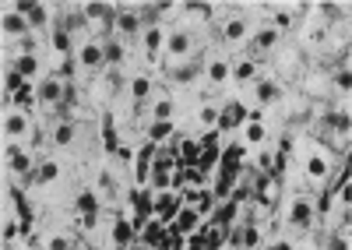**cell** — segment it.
<instances>
[{
	"label": "cell",
	"mask_w": 352,
	"mask_h": 250,
	"mask_svg": "<svg viewBox=\"0 0 352 250\" xmlns=\"http://www.w3.org/2000/svg\"><path fill=\"white\" fill-rule=\"evenodd\" d=\"M292 152H300V187L314 190V187H324L331 180V173L338 170V159L335 152H328L320 141H307V137H292Z\"/></svg>",
	"instance_id": "6da1fadb"
},
{
	"label": "cell",
	"mask_w": 352,
	"mask_h": 250,
	"mask_svg": "<svg viewBox=\"0 0 352 250\" xmlns=\"http://www.w3.org/2000/svg\"><path fill=\"white\" fill-rule=\"evenodd\" d=\"M275 222H278L285 233H292V236L314 233V226H317L314 194L310 190H282V201L275 208Z\"/></svg>",
	"instance_id": "7a4b0ae2"
},
{
	"label": "cell",
	"mask_w": 352,
	"mask_h": 250,
	"mask_svg": "<svg viewBox=\"0 0 352 250\" xmlns=\"http://www.w3.org/2000/svg\"><path fill=\"white\" fill-rule=\"evenodd\" d=\"M212 29L222 36V43L226 46H250V39H254V32H257V25L247 18V11H240V14H232L229 11V18H222V21H215Z\"/></svg>",
	"instance_id": "3957f363"
},
{
	"label": "cell",
	"mask_w": 352,
	"mask_h": 250,
	"mask_svg": "<svg viewBox=\"0 0 352 250\" xmlns=\"http://www.w3.org/2000/svg\"><path fill=\"white\" fill-rule=\"evenodd\" d=\"M300 85H296V92L303 95V99H310V102H328V99H335V89H331V74L324 71V67H307L300 78Z\"/></svg>",
	"instance_id": "277c9868"
},
{
	"label": "cell",
	"mask_w": 352,
	"mask_h": 250,
	"mask_svg": "<svg viewBox=\"0 0 352 250\" xmlns=\"http://www.w3.org/2000/svg\"><path fill=\"white\" fill-rule=\"evenodd\" d=\"M232 74V57L222 49H212L201 57V81H208V89H222Z\"/></svg>",
	"instance_id": "5b68a950"
},
{
	"label": "cell",
	"mask_w": 352,
	"mask_h": 250,
	"mask_svg": "<svg viewBox=\"0 0 352 250\" xmlns=\"http://www.w3.org/2000/svg\"><path fill=\"white\" fill-rule=\"evenodd\" d=\"M272 71H275L278 81L300 78V74L307 71V60H303V53H300L296 46H278V49H275V60H272Z\"/></svg>",
	"instance_id": "8992f818"
},
{
	"label": "cell",
	"mask_w": 352,
	"mask_h": 250,
	"mask_svg": "<svg viewBox=\"0 0 352 250\" xmlns=\"http://www.w3.org/2000/svg\"><path fill=\"white\" fill-rule=\"evenodd\" d=\"M138 32H144V18L141 8H116V21H113V39H134Z\"/></svg>",
	"instance_id": "52a82bcc"
},
{
	"label": "cell",
	"mask_w": 352,
	"mask_h": 250,
	"mask_svg": "<svg viewBox=\"0 0 352 250\" xmlns=\"http://www.w3.org/2000/svg\"><path fill=\"white\" fill-rule=\"evenodd\" d=\"M247 124V102L243 99H226L222 102V109H219V134L226 137V134H232V130H240Z\"/></svg>",
	"instance_id": "ba28073f"
},
{
	"label": "cell",
	"mask_w": 352,
	"mask_h": 250,
	"mask_svg": "<svg viewBox=\"0 0 352 250\" xmlns=\"http://www.w3.org/2000/svg\"><path fill=\"white\" fill-rule=\"evenodd\" d=\"M4 159H8V170H11L14 177H21V180H28V177L39 170L36 159H32V152L21 148L18 141H8V145H4Z\"/></svg>",
	"instance_id": "9c48e42d"
},
{
	"label": "cell",
	"mask_w": 352,
	"mask_h": 250,
	"mask_svg": "<svg viewBox=\"0 0 352 250\" xmlns=\"http://www.w3.org/2000/svg\"><path fill=\"white\" fill-rule=\"evenodd\" d=\"M247 145L243 141H232L222 148V159H219V177H229V180H240V173L247 170Z\"/></svg>",
	"instance_id": "30bf717a"
},
{
	"label": "cell",
	"mask_w": 352,
	"mask_h": 250,
	"mask_svg": "<svg viewBox=\"0 0 352 250\" xmlns=\"http://www.w3.org/2000/svg\"><path fill=\"white\" fill-rule=\"evenodd\" d=\"M32 134H36V127H32L25 109H8L4 113V137L8 141H32Z\"/></svg>",
	"instance_id": "8fae6325"
},
{
	"label": "cell",
	"mask_w": 352,
	"mask_h": 250,
	"mask_svg": "<svg viewBox=\"0 0 352 250\" xmlns=\"http://www.w3.org/2000/svg\"><path fill=\"white\" fill-rule=\"evenodd\" d=\"M155 152L159 145L152 141H144L134 155V166H131V177H134V187H148V173H152V162H155Z\"/></svg>",
	"instance_id": "7c38bea8"
},
{
	"label": "cell",
	"mask_w": 352,
	"mask_h": 250,
	"mask_svg": "<svg viewBox=\"0 0 352 250\" xmlns=\"http://www.w3.org/2000/svg\"><path fill=\"white\" fill-rule=\"evenodd\" d=\"M152 198H155V218L166 222V226L176 218V212L184 208V198L176 190H152Z\"/></svg>",
	"instance_id": "4fadbf2b"
},
{
	"label": "cell",
	"mask_w": 352,
	"mask_h": 250,
	"mask_svg": "<svg viewBox=\"0 0 352 250\" xmlns=\"http://www.w3.org/2000/svg\"><path fill=\"white\" fill-rule=\"evenodd\" d=\"M0 25H4V39L8 43H21L25 36H32V25H28V18L21 14V11H14V4L11 8H4V21H0Z\"/></svg>",
	"instance_id": "5bb4252c"
},
{
	"label": "cell",
	"mask_w": 352,
	"mask_h": 250,
	"mask_svg": "<svg viewBox=\"0 0 352 250\" xmlns=\"http://www.w3.org/2000/svg\"><path fill=\"white\" fill-rule=\"evenodd\" d=\"M240 218H243V208H240L236 201H219V205H215V212L208 215V226H219V229H226V233H229Z\"/></svg>",
	"instance_id": "9a60e30c"
},
{
	"label": "cell",
	"mask_w": 352,
	"mask_h": 250,
	"mask_svg": "<svg viewBox=\"0 0 352 250\" xmlns=\"http://www.w3.org/2000/svg\"><path fill=\"white\" fill-rule=\"evenodd\" d=\"M99 124H102V152H106V159H116V152H120V130H116V113H113V109H102Z\"/></svg>",
	"instance_id": "2e32d148"
},
{
	"label": "cell",
	"mask_w": 352,
	"mask_h": 250,
	"mask_svg": "<svg viewBox=\"0 0 352 250\" xmlns=\"http://www.w3.org/2000/svg\"><path fill=\"white\" fill-rule=\"evenodd\" d=\"M201 222H204V218H201V212H197V208H190V205H184L166 229H169V233H180V236H190V233H197V229H201Z\"/></svg>",
	"instance_id": "e0dca14e"
},
{
	"label": "cell",
	"mask_w": 352,
	"mask_h": 250,
	"mask_svg": "<svg viewBox=\"0 0 352 250\" xmlns=\"http://www.w3.org/2000/svg\"><path fill=\"white\" fill-rule=\"evenodd\" d=\"M141 46H144V57L148 60H162V49H166V32H162V25H144V32H141Z\"/></svg>",
	"instance_id": "ac0fdd59"
},
{
	"label": "cell",
	"mask_w": 352,
	"mask_h": 250,
	"mask_svg": "<svg viewBox=\"0 0 352 250\" xmlns=\"http://www.w3.org/2000/svg\"><path fill=\"white\" fill-rule=\"evenodd\" d=\"M78 67L81 71H99L102 67V43L99 39H81L78 43Z\"/></svg>",
	"instance_id": "d6986e66"
},
{
	"label": "cell",
	"mask_w": 352,
	"mask_h": 250,
	"mask_svg": "<svg viewBox=\"0 0 352 250\" xmlns=\"http://www.w3.org/2000/svg\"><path fill=\"white\" fill-rule=\"evenodd\" d=\"M173 109H176L173 95H169V92H162V89H155V95L148 99V106H144V113L152 117L148 124H155V120H173ZM144 113H141V117H144Z\"/></svg>",
	"instance_id": "ffe728a7"
},
{
	"label": "cell",
	"mask_w": 352,
	"mask_h": 250,
	"mask_svg": "<svg viewBox=\"0 0 352 250\" xmlns=\"http://www.w3.org/2000/svg\"><path fill=\"white\" fill-rule=\"evenodd\" d=\"M127 64V46L120 43V39H102V67H109V71H120Z\"/></svg>",
	"instance_id": "44dd1931"
},
{
	"label": "cell",
	"mask_w": 352,
	"mask_h": 250,
	"mask_svg": "<svg viewBox=\"0 0 352 250\" xmlns=\"http://www.w3.org/2000/svg\"><path fill=\"white\" fill-rule=\"evenodd\" d=\"M78 120H56L53 124V130H50V141L56 145V148H74V141H78Z\"/></svg>",
	"instance_id": "7402d4cb"
},
{
	"label": "cell",
	"mask_w": 352,
	"mask_h": 250,
	"mask_svg": "<svg viewBox=\"0 0 352 250\" xmlns=\"http://www.w3.org/2000/svg\"><path fill=\"white\" fill-rule=\"evenodd\" d=\"M11 67H14L18 74H25L28 81H32V78H39V74L46 71V60L39 57V49H36V53H18Z\"/></svg>",
	"instance_id": "603a6c76"
},
{
	"label": "cell",
	"mask_w": 352,
	"mask_h": 250,
	"mask_svg": "<svg viewBox=\"0 0 352 250\" xmlns=\"http://www.w3.org/2000/svg\"><path fill=\"white\" fill-rule=\"evenodd\" d=\"M257 71H261V64L254 60V57H247V53H243V57L240 60H232V81H236V85H250V81L257 78Z\"/></svg>",
	"instance_id": "cb8c5ba5"
},
{
	"label": "cell",
	"mask_w": 352,
	"mask_h": 250,
	"mask_svg": "<svg viewBox=\"0 0 352 250\" xmlns=\"http://www.w3.org/2000/svg\"><path fill=\"white\" fill-rule=\"evenodd\" d=\"M219 109H222V102H212V99H201L197 106H194V120H197V127H219Z\"/></svg>",
	"instance_id": "d4e9b609"
},
{
	"label": "cell",
	"mask_w": 352,
	"mask_h": 250,
	"mask_svg": "<svg viewBox=\"0 0 352 250\" xmlns=\"http://www.w3.org/2000/svg\"><path fill=\"white\" fill-rule=\"evenodd\" d=\"M176 155H180L184 170H190V166H197V159H201V141L197 137H176Z\"/></svg>",
	"instance_id": "484cf974"
},
{
	"label": "cell",
	"mask_w": 352,
	"mask_h": 250,
	"mask_svg": "<svg viewBox=\"0 0 352 250\" xmlns=\"http://www.w3.org/2000/svg\"><path fill=\"white\" fill-rule=\"evenodd\" d=\"M166 137H176V120H155L144 127V141H152V145H162Z\"/></svg>",
	"instance_id": "4316f807"
},
{
	"label": "cell",
	"mask_w": 352,
	"mask_h": 250,
	"mask_svg": "<svg viewBox=\"0 0 352 250\" xmlns=\"http://www.w3.org/2000/svg\"><path fill=\"white\" fill-rule=\"evenodd\" d=\"M138 240H141L144 247H152V250H155V247L166 240V222H159V218H148V226L141 229V236H138Z\"/></svg>",
	"instance_id": "83f0119b"
},
{
	"label": "cell",
	"mask_w": 352,
	"mask_h": 250,
	"mask_svg": "<svg viewBox=\"0 0 352 250\" xmlns=\"http://www.w3.org/2000/svg\"><path fill=\"white\" fill-rule=\"evenodd\" d=\"M25 85H28V78H25V74H18L14 67L4 71V92H8V95H18Z\"/></svg>",
	"instance_id": "f1b7e54d"
},
{
	"label": "cell",
	"mask_w": 352,
	"mask_h": 250,
	"mask_svg": "<svg viewBox=\"0 0 352 250\" xmlns=\"http://www.w3.org/2000/svg\"><path fill=\"white\" fill-rule=\"evenodd\" d=\"M264 141H268V127H264V124H250V127L243 130V145H254V148H261Z\"/></svg>",
	"instance_id": "f546056e"
},
{
	"label": "cell",
	"mask_w": 352,
	"mask_h": 250,
	"mask_svg": "<svg viewBox=\"0 0 352 250\" xmlns=\"http://www.w3.org/2000/svg\"><path fill=\"white\" fill-rule=\"evenodd\" d=\"M127 250H152V247H144V243H141V240H134V243H131V247H127Z\"/></svg>",
	"instance_id": "4dcf8cb0"
}]
</instances>
